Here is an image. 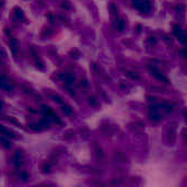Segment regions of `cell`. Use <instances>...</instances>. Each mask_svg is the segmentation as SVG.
Listing matches in <instances>:
<instances>
[{
	"label": "cell",
	"instance_id": "cell-1",
	"mask_svg": "<svg viewBox=\"0 0 187 187\" xmlns=\"http://www.w3.org/2000/svg\"><path fill=\"white\" fill-rule=\"evenodd\" d=\"M150 71H151V73H152V76L156 78L158 80H160V81H162V82H164V83H169L168 78L165 77V76H163L162 72H160V70H158V69L154 68V67H150Z\"/></svg>",
	"mask_w": 187,
	"mask_h": 187
},
{
	"label": "cell",
	"instance_id": "cell-2",
	"mask_svg": "<svg viewBox=\"0 0 187 187\" xmlns=\"http://www.w3.org/2000/svg\"><path fill=\"white\" fill-rule=\"evenodd\" d=\"M137 8L140 10L141 12L147 13V12H149L151 9V1L150 0H142V1L139 2V5H138Z\"/></svg>",
	"mask_w": 187,
	"mask_h": 187
},
{
	"label": "cell",
	"instance_id": "cell-3",
	"mask_svg": "<svg viewBox=\"0 0 187 187\" xmlns=\"http://www.w3.org/2000/svg\"><path fill=\"white\" fill-rule=\"evenodd\" d=\"M0 89H2L5 91H11L12 90V86L1 76H0Z\"/></svg>",
	"mask_w": 187,
	"mask_h": 187
},
{
	"label": "cell",
	"instance_id": "cell-4",
	"mask_svg": "<svg viewBox=\"0 0 187 187\" xmlns=\"http://www.w3.org/2000/svg\"><path fill=\"white\" fill-rule=\"evenodd\" d=\"M0 132H1L3 136H6V137H9V138L15 137V133H14L12 130H9L8 128L3 127V126H1V125H0Z\"/></svg>",
	"mask_w": 187,
	"mask_h": 187
},
{
	"label": "cell",
	"instance_id": "cell-5",
	"mask_svg": "<svg viewBox=\"0 0 187 187\" xmlns=\"http://www.w3.org/2000/svg\"><path fill=\"white\" fill-rule=\"evenodd\" d=\"M60 78L63 79V81L65 83H67V84H70V83L73 82V80H74V78L71 76V74H69V73H65V74H60Z\"/></svg>",
	"mask_w": 187,
	"mask_h": 187
},
{
	"label": "cell",
	"instance_id": "cell-6",
	"mask_svg": "<svg viewBox=\"0 0 187 187\" xmlns=\"http://www.w3.org/2000/svg\"><path fill=\"white\" fill-rule=\"evenodd\" d=\"M13 163L15 166H20V165L22 164V158H21V154L20 153H15L13 156Z\"/></svg>",
	"mask_w": 187,
	"mask_h": 187
},
{
	"label": "cell",
	"instance_id": "cell-7",
	"mask_svg": "<svg viewBox=\"0 0 187 187\" xmlns=\"http://www.w3.org/2000/svg\"><path fill=\"white\" fill-rule=\"evenodd\" d=\"M42 108H43V113H44V115H45L46 117H49L50 115L54 113L53 110L50 108L49 106H47V105H43V106H42Z\"/></svg>",
	"mask_w": 187,
	"mask_h": 187
},
{
	"label": "cell",
	"instance_id": "cell-8",
	"mask_svg": "<svg viewBox=\"0 0 187 187\" xmlns=\"http://www.w3.org/2000/svg\"><path fill=\"white\" fill-rule=\"evenodd\" d=\"M173 33L175 36H179L181 34L183 33V30L181 28V25H178V24H174L173 25Z\"/></svg>",
	"mask_w": 187,
	"mask_h": 187
},
{
	"label": "cell",
	"instance_id": "cell-9",
	"mask_svg": "<svg viewBox=\"0 0 187 187\" xmlns=\"http://www.w3.org/2000/svg\"><path fill=\"white\" fill-rule=\"evenodd\" d=\"M160 106L163 107V110H164L166 113H170V112H172V110H173V106L170 104L169 102H163Z\"/></svg>",
	"mask_w": 187,
	"mask_h": 187
},
{
	"label": "cell",
	"instance_id": "cell-10",
	"mask_svg": "<svg viewBox=\"0 0 187 187\" xmlns=\"http://www.w3.org/2000/svg\"><path fill=\"white\" fill-rule=\"evenodd\" d=\"M115 28L118 30L119 32H122L125 28V23H124L123 20H116V22H115Z\"/></svg>",
	"mask_w": 187,
	"mask_h": 187
},
{
	"label": "cell",
	"instance_id": "cell-11",
	"mask_svg": "<svg viewBox=\"0 0 187 187\" xmlns=\"http://www.w3.org/2000/svg\"><path fill=\"white\" fill-rule=\"evenodd\" d=\"M38 125H40L41 127H43V128H47L48 126H49V120H48V118L45 116L44 118L41 119V122L38 123Z\"/></svg>",
	"mask_w": 187,
	"mask_h": 187
},
{
	"label": "cell",
	"instance_id": "cell-12",
	"mask_svg": "<svg viewBox=\"0 0 187 187\" xmlns=\"http://www.w3.org/2000/svg\"><path fill=\"white\" fill-rule=\"evenodd\" d=\"M63 112H64L66 115H71L72 114V108L67 104H64L63 105Z\"/></svg>",
	"mask_w": 187,
	"mask_h": 187
},
{
	"label": "cell",
	"instance_id": "cell-13",
	"mask_svg": "<svg viewBox=\"0 0 187 187\" xmlns=\"http://www.w3.org/2000/svg\"><path fill=\"white\" fill-rule=\"evenodd\" d=\"M149 116H150V118L152 119V120H155V122H158V120L161 119V116L159 115L158 112H151L150 114H149Z\"/></svg>",
	"mask_w": 187,
	"mask_h": 187
},
{
	"label": "cell",
	"instance_id": "cell-14",
	"mask_svg": "<svg viewBox=\"0 0 187 187\" xmlns=\"http://www.w3.org/2000/svg\"><path fill=\"white\" fill-rule=\"evenodd\" d=\"M14 17L17 19H19V20H21V19L23 18V12L20 8H15V9H14Z\"/></svg>",
	"mask_w": 187,
	"mask_h": 187
},
{
	"label": "cell",
	"instance_id": "cell-15",
	"mask_svg": "<svg viewBox=\"0 0 187 187\" xmlns=\"http://www.w3.org/2000/svg\"><path fill=\"white\" fill-rule=\"evenodd\" d=\"M89 104L92 105V106H96V105H97V101H96V99L94 96H90V97H89Z\"/></svg>",
	"mask_w": 187,
	"mask_h": 187
},
{
	"label": "cell",
	"instance_id": "cell-16",
	"mask_svg": "<svg viewBox=\"0 0 187 187\" xmlns=\"http://www.w3.org/2000/svg\"><path fill=\"white\" fill-rule=\"evenodd\" d=\"M0 142L6 147V148H10V142L8 140H6L5 138H0Z\"/></svg>",
	"mask_w": 187,
	"mask_h": 187
},
{
	"label": "cell",
	"instance_id": "cell-17",
	"mask_svg": "<svg viewBox=\"0 0 187 187\" xmlns=\"http://www.w3.org/2000/svg\"><path fill=\"white\" fill-rule=\"evenodd\" d=\"M178 40L182 42L183 44H186V35H185L184 33H182V34L178 36Z\"/></svg>",
	"mask_w": 187,
	"mask_h": 187
},
{
	"label": "cell",
	"instance_id": "cell-18",
	"mask_svg": "<svg viewBox=\"0 0 187 187\" xmlns=\"http://www.w3.org/2000/svg\"><path fill=\"white\" fill-rule=\"evenodd\" d=\"M51 99L55 101V102H57V103H60V104L63 103V101H61V97H60L59 95H51Z\"/></svg>",
	"mask_w": 187,
	"mask_h": 187
},
{
	"label": "cell",
	"instance_id": "cell-19",
	"mask_svg": "<svg viewBox=\"0 0 187 187\" xmlns=\"http://www.w3.org/2000/svg\"><path fill=\"white\" fill-rule=\"evenodd\" d=\"M127 74L130 78H131V79H138V74H136V72H131V71H128Z\"/></svg>",
	"mask_w": 187,
	"mask_h": 187
},
{
	"label": "cell",
	"instance_id": "cell-20",
	"mask_svg": "<svg viewBox=\"0 0 187 187\" xmlns=\"http://www.w3.org/2000/svg\"><path fill=\"white\" fill-rule=\"evenodd\" d=\"M30 127L32 128V129H34V130H40V129H41V126H40L38 124H37V125H31Z\"/></svg>",
	"mask_w": 187,
	"mask_h": 187
},
{
	"label": "cell",
	"instance_id": "cell-21",
	"mask_svg": "<svg viewBox=\"0 0 187 187\" xmlns=\"http://www.w3.org/2000/svg\"><path fill=\"white\" fill-rule=\"evenodd\" d=\"M49 171H50L49 165H44V168H43V172H44V173H47V172H49Z\"/></svg>",
	"mask_w": 187,
	"mask_h": 187
},
{
	"label": "cell",
	"instance_id": "cell-22",
	"mask_svg": "<svg viewBox=\"0 0 187 187\" xmlns=\"http://www.w3.org/2000/svg\"><path fill=\"white\" fill-rule=\"evenodd\" d=\"M28 177H29V176H28V174H26V173L21 174V178H22L23 181H26V179H28Z\"/></svg>",
	"mask_w": 187,
	"mask_h": 187
},
{
	"label": "cell",
	"instance_id": "cell-23",
	"mask_svg": "<svg viewBox=\"0 0 187 187\" xmlns=\"http://www.w3.org/2000/svg\"><path fill=\"white\" fill-rule=\"evenodd\" d=\"M149 42H150L151 44H156V40H155L154 37H150V38H149Z\"/></svg>",
	"mask_w": 187,
	"mask_h": 187
},
{
	"label": "cell",
	"instance_id": "cell-24",
	"mask_svg": "<svg viewBox=\"0 0 187 187\" xmlns=\"http://www.w3.org/2000/svg\"><path fill=\"white\" fill-rule=\"evenodd\" d=\"M132 2H133V6L137 8L138 5H139V2H140V0H132Z\"/></svg>",
	"mask_w": 187,
	"mask_h": 187
},
{
	"label": "cell",
	"instance_id": "cell-25",
	"mask_svg": "<svg viewBox=\"0 0 187 187\" xmlns=\"http://www.w3.org/2000/svg\"><path fill=\"white\" fill-rule=\"evenodd\" d=\"M63 8H70V6L68 5V2H63Z\"/></svg>",
	"mask_w": 187,
	"mask_h": 187
}]
</instances>
